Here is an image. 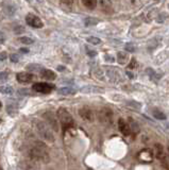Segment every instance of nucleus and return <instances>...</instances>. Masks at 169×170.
<instances>
[{"mask_svg":"<svg viewBox=\"0 0 169 170\" xmlns=\"http://www.w3.org/2000/svg\"><path fill=\"white\" fill-rule=\"evenodd\" d=\"M26 23H27L28 26L32 28H36V29H41V28L44 27V24L41 20V18L31 13L26 16Z\"/></svg>","mask_w":169,"mask_h":170,"instance_id":"20e7f679","label":"nucleus"},{"mask_svg":"<svg viewBox=\"0 0 169 170\" xmlns=\"http://www.w3.org/2000/svg\"><path fill=\"white\" fill-rule=\"evenodd\" d=\"M79 114L83 120L92 121V119H94V113H92V111L89 108H82L79 111Z\"/></svg>","mask_w":169,"mask_h":170,"instance_id":"1a4fd4ad","label":"nucleus"},{"mask_svg":"<svg viewBox=\"0 0 169 170\" xmlns=\"http://www.w3.org/2000/svg\"><path fill=\"white\" fill-rule=\"evenodd\" d=\"M99 118L103 122H110L113 118V112L110 109H101L99 111Z\"/></svg>","mask_w":169,"mask_h":170,"instance_id":"0eeeda50","label":"nucleus"},{"mask_svg":"<svg viewBox=\"0 0 169 170\" xmlns=\"http://www.w3.org/2000/svg\"><path fill=\"white\" fill-rule=\"evenodd\" d=\"M58 69H59V70H64V68H63V66H59V67H58Z\"/></svg>","mask_w":169,"mask_h":170,"instance_id":"2f4dec72","label":"nucleus"},{"mask_svg":"<svg viewBox=\"0 0 169 170\" xmlns=\"http://www.w3.org/2000/svg\"><path fill=\"white\" fill-rule=\"evenodd\" d=\"M5 58H8L7 52H0V61H5Z\"/></svg>","mask_w":169,"mask_h":170,"instance_id":"bb28decb","label":"nucleus"},{"mask_svg":"<svg viewBox=\"0 0 169 170\" xmlns=\"http://www.w3.org/2000/svg\"><path fill=\"white\" fill-rule=\"evenodd\" d=\"M152 115L154 116V118L158 119V120H165V119H166V115H165L162 111L158 110V109H154V110L152 111Z\"/></svg>","mask_w":169,"mask_h":170,"instance_id":"2eb2a0df","label":"nucleus"},{"mask_svg":"<svg viewBox=\"0 0 169 170\" xmlns=\"http://www.w3.org/2000/svg\"><path fill=\"white\" fill-rule=\"evenodd\" d=\"M168 8H169V5H168Z\"/></svg>","mask_w":169,"mask_h":170,"instance_id":"c9c22d12","label":"nucleus"},{"mask_svg":"<svg viewBox=\"0 0 169 170\" xmlns=\"http://www.w3.org/2000/svg\"><path fill=\"white\" fill-rule=\"evenodd\" d=\"M168 150H169V146H168Z\"/></svg>","mask_w":169,"mask_h":170,"instance_id":"f704fd0d","label":"nucleus"},{"mask_svg":"<svg viewBox=\"0 0 169 170\" xmlns=\"http://www.w3.org/2000/svg\"><path fill=\"white\" fill-rule=\"evenodd\" d=\"M16 80L19 83H30L34 80V76L29 72H18L16 74Z\"/></svg>","mask_w":169,"mask_h":170,"instance_id":"423d86ee","label":"nucleus"},{"mask_svg":"<svg viewBox=\"0 0 169 170\" xmlns=\"http://www.w3.org/2000/svg\"><path fill=\"white\" fill-rule=\"evenodd\" d=\"M10 60H11V62H13V63H18L19 62V56H18L17 54L13 53L10 55Z\"/></svg>","mask_w":169,"mask_h":170,"instance_id":"b1692460","label":"nucleus"},{"mask_svg":"<svg viewBox=\"0 0 169 170\" xmlns=\"http://www.w3.org/2000/svg\"><path fill=\"white\" fill-rule=\"evenodd\" d=\"M86 53H87L90 58H94V56L97 55V52H96L95 50L90 49V48H88V47H86Z\"/></svg>","mask_w":169,"mask_h":170,"instance_id":"5701e85b","label":"nucleus"},{"mask_svg":"<svg viewBox=\"0 0 169 170\" xmlns=\"http://www.w3.org/2000/svg\"><path fill=\"white\" fill-rule=\"evenodd\" d=\"M43 117L48 121V122H49L50 127L53 128L55 131H59V128H58L59 125H58V122H56V118H54L53 115H52V113H50V112L45 113V114L43 115Z\"/></svg>","mask_w":169,"mask_h":170,"instance_id":"9b49d317","label":"nucleus"},{"mask_svg":"<svg viewBox=\"0 0 169 170\" xmlns=\"http://www.w3.org/2000/svg\"><path fill=\"white\" fill-rule=\"evenodd\" d=\"M154 155L160 159L162 163H165L167 161L166 155L164 153V149H163V146L160 145V143H156L155 148H154Z\"/></svg>","mask_w":169,"mask_h":170,"instance_id":"9d476101","label":"nucleus"},{"mask_svg":"<svg viewBox=\"0 0 169 170\" xmlns=\"http://www.w3.org/2000/svg\"><path fill=\"white\" fill-rule=\"evenodd\" d=\"M76 93V90H72L70 87H63L59 90V94L64 95V96H69V95H74Z\"/></svg>","mask_w":169,"mask_h":170,"instance_id":"a211bd4d","label":"nucleus"},{"mask_svg":"<svg viewBox=\"0 0 169 170\" xmlns=\"http://www.w3.org/2000/svg\"><path fill=\"white\" fill-rule=\"evenodd\" d=\"M153 157H154V152L151 149H144L138 154V159L142 163H151Z\"/></svg>","mask_w":169,"mask_h":170,"instance_id":"39448f33","label":"nucleus"},{"mask_svg":"<svg viewBox=\"0 0 169 170\" xmlns=\"http://www.w3.org/2000/svg\"><path fill=\"white\" fill-rule=\"evenodd\" d=\"M0 170H3V169H2V168H1V166H0Z\"/></svg>","mask_w":169,"mask_h":170,"instance_id":"72a5a7b5","label":"nucleus"},{"mask_svg":"<svg viewBox=\"0 0 169 170\" xmlns=\"http://www.w3.org/2000/svg\"><path fill=\"white\" fill-rule=\"evenodd\" d=\"M0 93L3 95H13L14 90L11 86H0Z\"/></svg>","mask_w":169,"mask_h":170,"instance_id":"6ab92c4d","label":"nucleus"},{"mask_svg":"<svg viewBox=\"0 0 169 170\" xmlns=\"http://www.w3.org/2000/svg\"><path fill=\"white\" fill-rule=\"evenodd\" d=\"M5 33L0 31V44H3V42H5Z\"/></svg>","mask_w":169,"mask_h":170,"instance_id":"cd10ccee","label":"nucleus"},{"mask_svg":"<svg viewBox=\"0 0 169 170\" xmlns=\"http://www.w3.org/2000/svg\"><path fill=\"white\" fill-rule=\"evenodd\" d=\"M99 23V19H97V18H92V17H88L86 18V19H84V24H85V26H94V25H97V24Z\"/></svg>","mask_w":169,"mask_h":170,"instance_id":"aec40b11","label":"nucleus"},{"mask_svg":"<svg viewBox=\"0 0 169 170\" xmlns=\"http://www.w3.org/2000/svg\"><path fill=\"white\" fill-rule=\"evenodd\" d=\"M135 64H136V61L133 58V60H132V62H131V64L129 65V68H131V69H132V68H135V67H134V65H135Z\"/></svg>","mask_w":169,"mask_h":170,"instance_id":"c85d7f7f","label":"nucleus"},{"mask_svg":"<svg viewBox=\"0 0 169 170\" xmlns=\"http://www.w3.org/2000/svg\"><path fill=\"white\" fill-rule=\"evenodd\" d=\"M81 92L84 93V94H101V93L104 92V90L101 87H98V86L89 85V86H85V87L82 88Z\"/></svg>","mask_w":169,"mask_h":170,"instance_id":"f8f14e48","label":"nucleus"},{"mask_svg":"<svg viewBox=\"0 0 169 170\" xmlns=\"http://www.w3.org/2000/svg\"><path fill=\"white\" fill-rule=\"evenodd\" d=\"M105 58H106V61H108V62H114V58L113 56H111V55H105Z\"/></svg>","mask_w":169,"mask_h":170,"instance_id":"7c9ffc66","label":"nucleus"},{"mask_svg":"<svg viewBox=\"0 0 169 170\" xmlns=\"http://www.w3.org/2000/svg\"><path fill=\"white\" fill-rule=\"evenodd\" d=\"M18 40L20 42H23V44H25V45H31V44H33L34 40L32 39V38L28 37V36H23V37H19L18 38Z\"/></svg>","mask_w":169,"mask_h":170,"instance_id":"412c9836","label":"nucleus"},{"mask_svg":"<svg viewBox=\"0 0 169 170\" xmlns=\"http://www.w3.org/2000/svg\"><path fill=\"white\" fill-rule=\"evenodd\" d=\"M39 74H41L42 78L45 79V80H48V81H53L56 79L55 72L52 71V70H50V69H43L41 72H39Z\"/></svg>","mask_w":169,"mask_h":170,"instance_id":"ddd939ff","label":"nucleus"},{"mask_svg":"<svg viewBox=\"0 0 169 170\" xmlns=\"http://www.w3.org/2000/svg\"><path fill=\"white\" fill-rule=\"evenodd\" d=\"M118 128H119V131L124 136H129V135H130V133H131L130 124H129L124 119H122V118L119 119V121H118Z\"/></svg>","mask_w":169,"mask_h":170,"instance_id":"6e6552de","label":"nucleus"},{"mask_svg":"<svg viewBox=\"0 0 169 170\" xmlns=\"http://www.w3.org/2000/svg\"><path fill=\"white\" fill-rule=\"evenodd\" d=\"M35 128H36V130H37V132H39V134L41 135L44 139H46V140H48V141H54V137L51 133V130H50L49 127H47L44 122L36 120Z\"/></svg>","mask_w":169,"mask_h":170,"instance_id":"f03ea898","label":"nucleus"},{"mask_svg":"<svg viewBox=\"0 0 169 170\" xmlns=\"http://www.w3.org/2000/svg\"><path fill=\"white\" fill-rule=\"evenodd\" d=\"M126 50H128V51H130V52H133V51H135V47H134L132 44H128V45L126 46Z\"/></svg>","mask_w":169,"mask_h":170,"instance_id":"a878e982","label":"nucleus"},{"mask_svg":"<svg viewBox=\"0 0 169 170\" xmlns=\"http://www.w3.org/2000/svg\"><path fill=\"white\" fill-rule=\"evenodd\" d=\"M9 78L8 72H0V81H5Z\"/></svg>","mask_w":169,"mask_h":170,"instance_id":"393cba45","label":"nucleus"},{"mask_svg":"<svg viewBox=\"0 0 169 170\" xmlns=\"http://www.w3.org/2000/svg\"><path fill=\"white\" fill-rule=\"evenodd\" d=\"M27 69L30 70V71H39L41 72L42 70L44 69L43 66L42 65H39V64H28L27 65Z\"/></svg>","mask_w":169,"mask_h":170,"instance_id":"f3484780","label":"nucleus"},{"mask_svg":"<svg viewBox=\"0 0 169 170\" xmlns=\"http://www.w3.org/2000/svg\"><path fill=\"white\" fill-rule=\"evenodd\" d=\"M56 114H58V118H59L60 122H61L63 133H65L66 131L71 129V128L74 125V118H72L71 115L67 112V110L61 108V109H59V111H58Z\"/></svg>","mask_w":169,"mask_h":170,"instance_id":"f257e3e1","label":"nucleus"},{"mask_svg":"<svg viewBox=\"0 0 169 170\" xmlns=\"http://www.w3.org/2000/svg\"><path fill=\"white\" fill-rule=\"evenodd\" d=\"M117 58H118V63L119 64H121V65H124V64H127V63L129 62V54L127 53V52H124V51H120L118 52L117 54Z\"/></svg>","mask_w":169,"mask_h":170,"instance_id":"4468645a","label":"nucleus"},{"mask_svg":"<svg viewBox=\"0 0 169 170\" xmlns=\"http://www.w3.org/2000/svg\"><path fill=\"white\" fill-rule=\"evenodd\" d=\"M32 90L36 93H41V94H50V93L54 90V85L49 84V83L39 82V83L33 84Z\"/></svg>","mask_w":169,"mask_h":170,"instance_id":"7ed1b4c3","label":"nucleus"},{"mask_svg":"<svg viewBox=\"0 0 169 170\" xmlns=\"http://www.w3.org/2000/svg\"><path fill=\"white\" fill-rule=\"evenodd\" d=\"M1 108H2V102L0 101V110H1Z\"/></svg>","mask_w":169,"mask_h":170,"instance_id":"473e14b6","label":"nucleus"},{"mask_svg":"<svg viewBox=\"0 0 169 170\" xmlns=\"http://www.w3.org/2000/svg\"><path fill=\"white\" fill-rule=\"evenodd\" d=\"M19 51H20L21 53H29V49H28V48H20Z\"/></svg>","mask_w":169,"mask_h":170,"instance_id":"c756f323","label":"nucleus"},{"mask_svg":"<svg viewBox=\"0 0 169 170\" xmlns=\"http://www.w3.org/2000/svg\"><path fill=\"white\" fill-rule=\"evenodd\" d=\"M82 3H83L84 7L89 10H94L97 5V1H95V0H83Z\"/></svg>","mask_w":169,"mask_h":170,"instance_id":"dca6fc26","label":"nucleus"},{"mask_svg":"<svg viewBox=\"0 0 169 170\" xmlns=\"http://www.w3.org/2000/svg\"><path fill=\"white\" fill-rule=\"evenodd\" d=\"M87 40L88 42H90V44H92V45H99L100 42H101V39L98 37H95V36H90V37H87Z\"/></svg>","mask_w":169,"mask_h":170,"instance_id":"4be33fe9","label":"nucleus"}]
</instances>
